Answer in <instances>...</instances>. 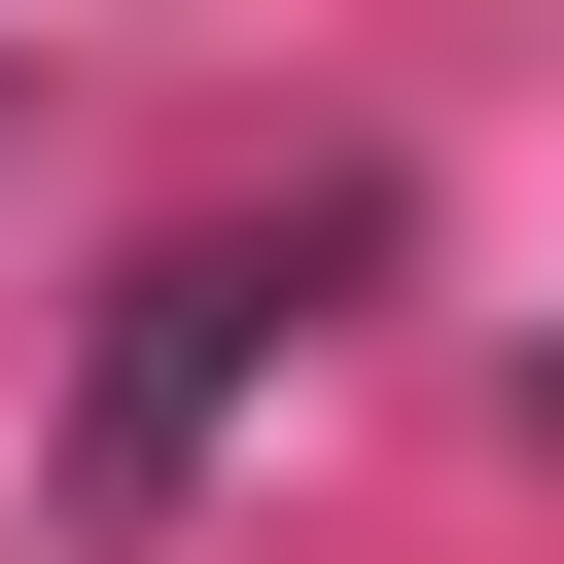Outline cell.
I'll return each instance as SVG.
<instances>
[{"label": "cell", "mask_w": 564, "mask_h": 564, "mask_svg": "<svg viewBox=\"0 0 564 564\" xmlns=\"http://www.w3.org/2000/svg\"><path fill=\"white\" fill-rule=\"evenodd\" d=\"M352 282H388V176H282V212H176V247L106 282V352H70V458H35V529H70V564H141V529L212 494V423H247V388H282V352H317Z\"/></svg>", "instance_id": "cell-1"}]
</instances>
